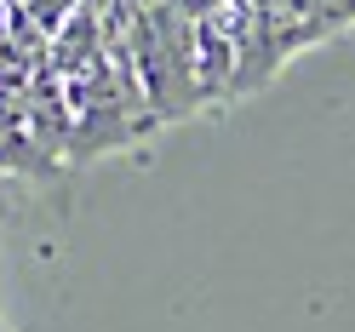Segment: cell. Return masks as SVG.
I'll list each match as a JSON object with an SVG mask.
<instances>
[{
    "label": "cell",
    "instance_id": "obj_1",
    "mask_svg": "<svg viewBox=\"0 0 355 332\" xmlns=\"http://www.w3.org/2000/svg\"><path fill=\"white\" fill-rule=\"evenodd\" d=\"M24 121H29V138L63 166L69 161V138H75V121H69V103H63V80L52 69V58L35 63L29 75V92H24Z\"/></svg>",
    "mask_w": 355,
    "mask_h": 332
},
{
    "label": "cell",
    "instance_id": "obj_2",
    "mask_svg": "<svg viewBox=\"0 0 355 332\" xmlns=\"http://www.w3.org/2000/svg\"><path fill=\"white\" fill-rule=\"evenodd\" d=\"M195 92H201V103L235 98V40L218 12L195 17Z\"/></svg>",
    "mask_w": 355,
    "mask_h": 332
},
{
    "label": "cell",
    "instance_id": "obj_3",
    "mask_svg": "<svg viewBox=\"0 0 355 332\" xmlns=\"http://www.w3.org/2000/svg\"><path fill=\"white\" fill-rule=\"evenodd\" d=\"M58 161L29 138L24 103H0V178H52Z\"/></svg>",
    "mask_w": 355,
    "mask_h": 332
},
{
    "label": "cell",
    "instance_id": "obj_4",
    "mask_svg": "<svg viewBox=\"0 0 355 332\" xmlns=\"http://www.w3.org/2000/svg\"><path fill=\"white\" fill-rule=\"evenodd\" d=\"M17 6H24V12L35 17V29H40V35L52 40V35L63 29V17H69V12L80 6V0H17Z\"/></svg>",
    "mask_w": 355,
    "mask_h": 332
}]
</instances>
